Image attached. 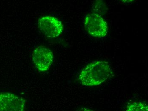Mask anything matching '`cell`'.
Segmentation results:
<instances>
[{"label":"cell","mask_w":148,"mask_h":111,"mask_svg":"<svg viewBox=\"0 0 148 111\" xmlns=\"http://www.w3.org/2000/svg\"><path fill=\"white\" fill-rule=\"evenodd\" d=\"M113 71L108 62L97 61L85 67L79 74L78 79L81 84L86 86H95L114 76Z\"/></svg>","instance_id":"obj_1"},{"label":"cell","mask_w":148,"mask_h":111,"mask_svg":"<svg viewBox=\"0 0 148 111\" xmlns=\"http://www.w3.org/2000/svg\"><path fill=\"white\" fill-rule=\"evenodd\" d=\"M84 27L89 35L94 37H104L108 32L107 22L101 15L95 13L86 16Z\"/></svg>","instance_id":"obj_2"},{"label":"cell","mask_w":148,"mask_h":111,"mask_svg":"<svg viewBox=\"0 0 148 111\" xmlns=\"http://www.w3.org/2000/svg\"><path fill=\"white\" fill-rule=\"evenodd\" d=\"M40 30L49 38H56L64 31V25L58 19L52 16H46L38 21Z\"/></svg>","instance_id":"obj_3"},{"label":"cell","mask_w":148,"mask_h":111,"mask_svg":"<svg viewBox=\"0 0 148 111\" xmlns=\"http://www.w3.org/2000/svg\"><path fill=\"white\" fill-rule=\"evenodd\" d=\"M32 60L37 69L40 72L47 71L52 65L53 61V53L45 47H38L33 51Z\"/></svg>","instance_id":"obj_4"},{"label":"cell","mask_w":148,"mask_h":111,"mask_svg":"<svg viewBox=\"0 0 148 111\" xmlns=\"http://www.w3.org/2000/svg\"><path fill=\"white\" fill-rule=\"evenodd\" d=\"M26 101L12 94L0 93V111H22L25 108Z\"/></svg>","instance_id":"obj_5"},{"label":"cell","mask_w":148,"mask_h":111,"mask_svg":"<svg viewBox=\"0 0 148 111\" xmlns=\"http://www.w3.org/2000/svg\"><path fill=\"white\" fill-rule=\"evenodd\" d=\"M126 111H147V105L143 102H135L128 105L126 108Z\"/></svg>","instance_id":"obj_6"},{"label":"cell","mask_w":148,"mask_h":111,"mask_svg":"<svg viewBox=\"0 0 148 111\" xmlns=\"http://www.w3.org/2000/svg\"><path fill=\"white\" fill-rule=\"evenodd\" d=\"M92 8L96 12L95 13L100 15L101 13L106 12L107 10L106 5L103 0H95L93 3Z\"/></svg>","instance_id":"obj_7"},{"label":"cell","mask_w":148,"mask_h":111,"mask_svg":"<svg viewBox=\"0 0 148 111\" xmlns=\"http://www.w3.org/2000/svg\"><path fill=\"white\" fill-rule=\"evenodd\" d=\"M121 1L124 3H130L132 2L134 0H121Z\"/></svg>","instance_id":"obj_8"}]
</instances>
